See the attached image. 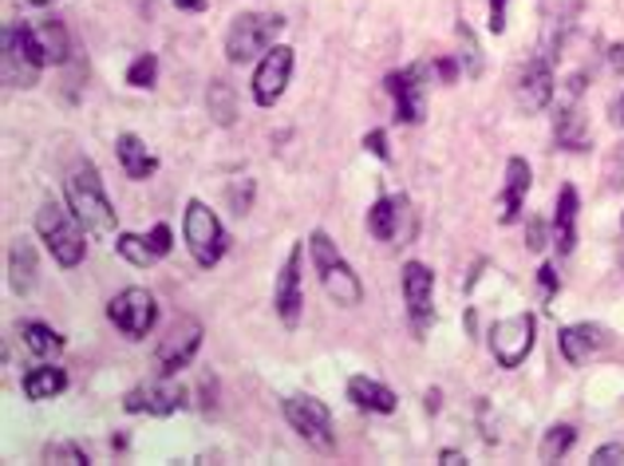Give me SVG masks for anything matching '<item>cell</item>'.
Listing matches in <instances>:
<instances>
[{
	"label": "cell",
	"instance_id": "2",
	"mask_svg": "<svg viewBox=\"0 0 624 466\" xmlns=\"http://www.w3.org/2000/svg\"><path fill=\"white\" fill-rule=\"evenodd\" d=\"M64 198L76 209V218L83 221L88 234H115V206H111V198L103 194L100 170L91 167V162L71 170L68 182H64Z\"/></svg>",
	"mask_w": 624,
	"mask_h": 466
},
{
	"label": "cell",
	"instance_id": "39",
	"mask_svg": "<svg viewBox=\"0 0 624 466\" xmlns=\"http://www.w3.org/2000/svg\"><path fill=\"white\" fill-rule=\"evenodd\" d=\"M525 246L534 249H545V229H542V221H530V234H525Z\"/></svg>",
	"mask_w": 624,
	"mask_h": 466
},
{
	"label": "cell",
	"instance_id": "29",
	"mask_svg": "<svg viewBox=\"0 0 624 466\" xmlns=\"http://www.w3.org/2000/svg\"><path fill=\"white\" fill-rule=\"evenodd\" d=\"M115 249H120L123 261H131V265H139V269H150L155 261L162 258L159 249L150 246L143 234H120V238H115Z\"/></svg>",
	"mask_w": 624,
	"mask_h": 466
},
{
	"label": "cell",
	"instance_id": "38",
	"mask_svg": "<svg viewBox=\"0 0 624 466\" xmlns=\"http://www.w3.org/2000/svg\"><path fill=\"white\" fill-rule=\"evenodd\" d=\"M506 4L510 0H490V16H486V24H490V32H506Z\"/></svg>",
	"mask_w": 624,
	"mask_h": 466
},
{
	"label": "cell",
	"instance_id": "24",
	"mask_svg": "<svg viewBox=\"0 0 624 466\" xmlns=\"http://www.w3.org/2000/svg\"><path fill=\"white\" fill-rule=\"evenodd\" d=\"M554 246H557V253H574V246H577V190L574 186H561V194H557Z\"/></svg>",
	"mask_w": 624,
	"mask_h": 466
},
{
	"label": "cell",
	"instance_id": "45",
	"mask_svg": "<svg viewBox=\"0 0 624 466\" xmlns=\"http://www.w3.org/2000/svg\"><path fill=\"white\" fill-rule=\"evenodd\" d=\"M613 68H624V48H613Z\"/></svg>",
	"mask_w": 624,
	"mask_h": 466
},
{
	"label": "cell",
	"instance_id": "25",
	"mask_svg": "<svg viewBox=\"0 0 624 466\" xmlns=\"http://www.w3.org/2000/svg\"><path fill=\"white\" fill-rule=\"evenodd\" d=\"M32 32H36V44H41L44 60L52 64V68H64V64H71V41H68V29H64L60 21H41L32 24Z\"/></svg>",
	"mask_w": 624,
	"mask_h": 466
},
{
	"label": "cell",
	"instance_id": "8",
	"mask_svg": "<svg viewBox=\"0 0 624 466\" xmlns=\"http://www.w3.org/2000/svg\"><path fill=\"white\" fill-rule=\"evenodd\" d=\"M285 419L308 446H317V451H332V446H337L332 411H328L317 396H288L285 399Z\"/></svg>",
	"mask_w": 624,
	"mask_h": 466
},
{
	"label": "cell",
	"instance_id": "14",
	"mask_svg": "<svg viewBox=\"0 0 624 466\" xmlns=\"http://www.w3.org/2000/svg\"><path fill=\"white\" fill-rule=\"evenodd\" d=\"M288 76H293V48L288 44H273V48L261 56L258 71H253V100L261 107H273V103L285 95Z\"/></svg>",
	"mask_w": 624,
	"mask_h": 466
},
{
	"label": "cell",
	"instance_id": "26",
	"mask_svg": "<svg viewBox=\"0 0 624 466\" xmlns=\"http://www.w3.org/2000/svg\"><path fill=\"white\" fill-rule=\"evenodd\" d=\"M68 387V372L64 367H52V364H41L32 367L29 376H24V396L32 404H44V399H56Z\"/></svg>",
	"mask_w": 624,
	"mask_h": 466
},
{
	"label": "cell",
	"instance_id": "37",
	"mask_svg": "<svg viewBox=\"0 0 624 466\" xmlns=\"http://www.w3.org/2000/svg\"><path fill=\"white\" fill-rule=\"evenodd\" d=\"M537 281H542V297L554 300L557 288H561V281H557V269L554 265H542V269H537Z\"/></svg>",
	"mask_w": 624,
	"mask_h": 466
},
{
	"label": "cell",
	"instance_id": "48",
	"mask_svg": "<svg viewBox=\"0 0 624 466\" xmlns=\"http://www.w3.org/2000/svg\"><path fill=\"white\" fill-rule=\"evenodd\" d=\"M147 4H150V0H147Z\"/></svg>",
	"mask_w": 624,
	"mask_h": 466
},
{
	"label": "cell",
	"instance_id": "42",
	"mask_svg": "<svg viewBox=\"0 0 624 466\" xmlns=\"http://www.w3.org/2000/svg\"><path fill=\"white\" fill-rule=\"evenodd\" d=\"M174 9H182V12H206V0H174Z\"/></svg>",
	"mask_w": 624,
	"mask_h": 466
},
{
	"label": "cell",
	"instance_id": "19",
	"mask_svg": "<svg viewBox=\"0 0 624 466\" xmlns=\"http://www.w3.org/2000/svg\"><path fill=\"white\" fill-rule=\"evenodd\" d=\"M9 285L16 297H32L36 285H41V258H36V246L32 238H12L9 246Z\"/></svg>",
	"mask_w": 624,
	"mask_h": 466
},
{
	"label": "cell",
	"instance_id": "20",
	"mask_svg": "<svg viewBox=\"0 0 624 466\" xmlns=\"http://www.w3.org/2000/svg\"><path fill=\"white\" fill-rule=\"evenodd\" d=\"M557 344H561V356L569 360V364H585L589 356H597L604 344H609V328L604 325H569L561 328V337H557Z\"/></svg>",
	"mask_w": 624,
	"mask_h": 466
},
{
	"label": "cell",
	"instance_id": "5",
	"mask_svg": "<svg viewBox=\"0 0 624 466\" xmlns=\"http://www.w3.org/2000/svg\"><path fill=\"white\" fill-rule=\"evenodd\" d=\"M182 238H186L190 258L198 261L202 269H214L222 258H226V249H229L226 226H222L218 214L198 198L186 202V214H182Z\"/></svg>",
	"mask_w": 624,
	"mask_h": 466
},
{
	"label": "cell",
	"instance_id": "22",
	"mask_svg": "<svg viewBox=\"0 0 624 466\" xmlns=\"http://www.w3.org/2000/svg\"><path fill=\"white\" fill-rule=\"evenodd\" d=\"M348 399L360 407V411H376V416H392L396 411V391L387 384H379V379L372 376H352L348 379Z\"/></svg>",
	"mask_w": 624,
	"mask_h": 466
},
{
	"label": "cell",
	"instance_id": "41",
	"mask_svg": "<svg viewBox=\"0 0 624 466\" xmlns=\"http://www.w3.org/2000/svg\"><path fill=\"white\" fill-rule=\"evenodd\" d=\"M439 463H443V466H463L466 455H463V451H443V455H439Z\"/></svg>",
	"mask_w": 624,
	"mask_h": 466
},
{
	"label": "cell",
	"instance_id": "9",
	"mask_svg": "<svg viewBox=\"0 0 624 466\" xmlns=\"http://www.w3.org/2000/svg\"><path fill=\"white\" fill-rule=\"evenodd\" d=\"M107 317L127 340H143L150 328H155V320H159V305H155V297H150L147 288L131 285V288H123V293L111 297Z\"/></svg>",
	"mask_w": 624,
	"mask_h": 466
},
{
	"label": "cell",
	"instance_id": "13",
	"mask_svg": "<svg viewBox=\"0 0 624 466\" xmlns=\"http://www.w3.org/2000/svg\"><path fill=\"white\" fill-rule=\"evenodd\" d=\"M300 261H305V246H293L288 249L285 265L277 273V285H273V308H277V317L285 328H297L300 325V308H305V288H300Z\"/></svg>",
	"mask_w": 624,
	"mask_h": 466
},
{
	"label": "cell",
	"instance_id": "36",
	"mask_svg": "<svg viewBox=\"0 0 624 466\" xmlns=\"http://www.w3.org/2000/svg\"><path fill=\"white\" fill-rule=\"evenodd\" d=\"M147 241H150V246H155V249H159L162 258H167L170 249H174V234H170V226H167V221H159V226L150 229V234H147Z\"/></svg>",
	"mask_w": 624,
	"mask_h": 466
},
{
	"label": "cell",
	"instance_id": "12",
	"mask_svg": "<svg viewBox=\"0 0 624 466\" xmlns=\"http://www.w3.org/2000/svg\"><path fill=\"white\" fill-rule=\"evenodd\" d=\"M186 404V391L174 384V376H159V379H147V384L131 387L127 396H123V407H127L131 416H174L179 407Z\"/></svg>",
	"mask_w": 624,
	"mask_h": 466
},
{
	"label": "cell",
	"instance_id": "33",
	"mask_svg": "<svg viewBox=\"0 0 624 466\" xmlns=\"http://www.w3.org/2000/svg\"><path fill=\"white\" fill-rule=\"evenodd\" d=\"M44 458H48V463H71V466L91 463L88 451H83V446H76V443H48V446H44Z\"/></svg>",
	"mask_w": 624,
	"mask_h": 466
},
{
	"label": "cell",
	"instance_id": "10",
	"mask_svg": "<svg viewBox=\"0 0 624 466\" xmlns=\"http://www.w3.org/2000/svg\"><path fill=\"white\" fill-rule=\"evenodd\" d=\"M534 337H537V320L530 312H518V317H506L490 328V352H495V360L502 367H518L534 352Z\"/></svg>",
	"mask_w": 624,
	"mask_h": 466
},
{
	"label": "cell",
	"instance_id": "17",
	"mask_svg": "<svg viewBox=\"0 0 624 466\" xmlns=\"http://www.w3.org/2000/svg\"><path fill=\"white\" fill-rule=\"evenodd\" d=\"M585 76H574L565 83V95L557 100V120H554V143L561 150H585L589 147V135H585V120L577 111V100H581Z\"/></svg>",
	"mask_w": 624,
	"mask_h": 466
},
{
	"label": "cell",
	"instance_id": "28",
	"mask_svg": "<svg viewBox=\"0 0 624 466\" xmlns=\"http://www.w3.org/2000/svg\"><path fill=\"white\" fill-rule=\"evenodd\" d=\"M574 443H577V431L569 423H557V427H549L545 431V439H542V446H537V458L542 463H561L569 451H574Z\"/></svg>",
	"mask_w": 624,
	"mask_h": 466
},
{
	"label": "cell",
	"instance_id": "21",
	"mask_svg": "<svg viewBox=\"0 0 624 466\" xmlns=\"http://www.w3.org/2000/svg\"><path fill=\"white\" fill-rule=\"evenodd\" d=\"M525 190H530V167H525V159H510V162H506V190L498 194V202H495L498 221H502V226L518 221V214H522V202H525Z\"/></svg>",
	"mask_w": 624,
	"mask_h": 466
},
{
	"label": "cell",
	"instance_id": "18",
	"mask_svg": "<svg viewBox=\"0 0 624 466\" xmlns=\"http://www.w3.org/2000/svg\"><path fill=\"white\" fill-rule=\"evenodd\" d=\"M431 293H435V273H431L423 261H407L404 265V297H407V312H411V320H416L419 332L435 320Z\"/></svg>",
	"mask_w": 624,
	"mask_h": 466
},
{
	"label": "cell",
	"instance_id": "44",
	"mask_svg": "<svg viewBox=\"0 0 624 466\" xmlns=\"http://www.w3.org/2000/svg\"><path fill=\"white\" fill-rule=\"evenodd\" d=\"M427 411H439V391H427Z\"/></svg>",
	"mask_w": 624,
	"mask_h": 466
},
{
	"label": "cell",
	"instance_id": "16",
	"mask_svg": "<svg viewBox=\"0 0 624 466\" xmlns=\"http://www.w3.org/2000/svg\"><path fill=\"white\" fill-rule=\"evenodd\" d=\"M554 95H557L554 60L537 52L534 60H530V64L522 68V76H518V103H522V107L530 111V115H537V111H545L549 103H554Z\"/></svg>",
	"mask_w": 624,
	"mask_h": 466
},
{
	"label": "cell",
	"instance_id": "47",
	"mask_svg": "<svg viewBox=\"0 0 624 466\" xmlns=\"http://www.w3.org/2000/svg\"><path fill=\"white\" fill-rule=\"evenodd\" d=\"M621 226H624V218H621Z\"/></svg>",
	"mask_w": 624,
	"mask_h": 466
},
{
	"label": "cell",
	"instance_id": "32",
	"mask_svg": "<svg viewBox=\"0 0 624 466\" xmlns=\"http://www.w3.org/2000/svg\"><path fill=\"white\" fill-rule=\"evenodd\" d=\"M155 80H159V60H155L150 52H147V56H139V60L127 68V83H131V88H139V91L143 88H155Z\"/></svg>",
	"mask_w": 624,
	"mask_h": 466
},
{
	"label": "cell",
	"instance_id": "46",
	"mask_svg": "<svg viewBox=\"0 0 624 466\" xmlns=\"http://www.w3.org/2000/svg\"><path fill=\"white\" fill-rule=\"evenodd\" d=\"M29 4H36V9H44V4H52V0H29Z\"/></svg>",
	"mask_w": 624,
	"mask_h": 466
},
{
	"label": "cell",
	"instance_id": "6",
	"mask_svg": "<svg viewBox=\"0 0 624 466\" xmlns=\"http://www.w3.org/2000/svg\"><path fill=\"white\" fill-rule=\"evenodd\" d=\"M281 32H285V21L273 16V12H241V16H234V24L226 32V60L238 64V68L258 60V56H265L273 48Z\"/></svg>",
	"mask_w": 624,
	"mask_h": 466
},
{
	"label": "cell",
	"instance_id": "34",
	"mask_svg": "<svg viewBox=\"0 0 624 466\" xmlns=\"http://www.w3.org/2000/svg\"><path fill=\"white\" fill-rule=\"evenodd\" d=\"M589 463H593V466H616V463H624V446H621V443H604V446H597Z\"/></svg>",
	"mask_w": 624,
	"mask_h": 466
},
{
	"label": "cell",
	"instance_id": "35",
	"mask_svg": "<svg viewBox=\"0 0 624 466\" xmlns=\"http://www.w3.org/2000/svg\"><path fill=\"white\" fill-rule=\"evenodd\" d=\"M364 147L372 150V155H376L379 162H392V150H387V130H367L364 135Z\"/></svg>",
	"mask_w": 624,
	"mask_h": 466
},
{
	"label": "cell",
	"instance_id": "30",
	"mask_svg": "<svg viewBox=\"0 0 624 466\" xmlns=\"http://www.w3.org/2000/svg\"><path fill=\"white\" fill-rule=\"evenodd\" d=\"M206 103H209V115L229 127V123L238 120V103H234V88L226 80H209V91H206Z\"/></svg>",
	"mask_w": 624,
	"mask_h": 466
},
{
	"label": "cell",
	"instance_id": "27",
	"mask_svg": "<svg viewBox=\"0 0 624 466\" xmlns=\"http://www.w3.org/2000/svg\"><path fill=\"white\" fill-rule=\"evenodd\" d=\"M21 344L29 348L32 356L48 360L64 348V337L52 325H44V320H24V325H21Z\"/></svg>",
	"mask_w": 624,
	"mask_h": 466
},
{
	"label": "cell",
	"instance_id": "11",
	"mask_svg": "<svg viewBox=\"0 0 624 466\" xmlns=\"http://www.w3.org/2000/svg\"><path fill=\"white\" fill-rule=\"evenodd\" d=\"M202 348V320L182 317L167 328V337L159 340V352H155V367L159 376H179L182 367H190L194 352Z\"/></svg>",
	"mask_w": 624,
	"mask_h": 466
},
{
	"label": "cell",
	"instance_id": "3",
	"mask_svg": "<svg viewBox=\"0 0 624 466\" xmlns=\"http://www.w3.org/2000/svg\"><path fill=\"white\" fill-rule=\"evenodd\" d=\"M308 253H313V265H317L320 273V285H325V293L337 300V305L356 308L360 300H364V285H360L356 269L340 258L337 241L328 238L325 229H313V234H308Z\"/></svg>",
	"mask_w": 624,
	"mask_h": 466
},
{
	"label": "cell",
	"instance_id": "23",
	"mask_svg": "<svg viewBox=\"0 0 624 466\" xmlns=\"http://www.w3.org/2000/svg\"><path fill=\"white\" fill-rule=\"evenodd\" d=\"M115 150H120V162H123V174H127L131 182H147L155 170H159V159L147 150V143L139 139V135H120V143H115Z\"/></svg>",
	"mask_w": 624,
	"mask_h": 466
},
{
	"label": "cell",
	"instance_id": "1",
	"mask_svg": "<svg viewBox=\"0 0 624 466\" xmlns=\"http://www.w3.org/2000/svg\"><path fill=\"white\" fill-rule=\"evenodd\" d=\"M36 234L48 246L52 261L60 269H76L83 258H88V241H83V221L76 218V209L60 206L56 198H44L41 209H36Z\"/></svg>",
	"mask_w": 624,
	"mask_h": 466
},
{
	"label": "cell",
	"instance_id": "7",
	"mask_svg": "<svg viewBox=\"0 0 624 466\" xmlns=\"http://www.w3.org/2000/svg\"><path fill=\"white\" fill-rule=\"evenodd\" d=\"M367 234L387 241V246L416 241L419 218H416V209H411V198H407V194H384V198H376V206L367 209Z\"/></svg>",
	"mask_w": 624,
	"mask_h": 466
},
{
	"label": "cell",
	"instance_id": "15",
	"mask_svg": "<svg viewBox=\"0 0 624 466\" xmlns=\"http://www.w3.org/2000/svg\"><path fill=\"white\" fill-rule=\"evenodd\" d=\"M423 76L427 68L423 64H411V68H399L387 76V95L396 103V120L407 123V127H416L423 123Z\"/></svg>",
	"mask_w": 624,
	"mask_h": 466
},
{
	"label": "cell",
	"instance_id": "31",
	"mask_svg": "<svg viewBox=\"0 0 624 466\" xmlns=\"http://www.w3.org/2000/svg\"><path fill=\"white\" fill-rule=\"evenodd\" d=\"M458 41H463V76L466 80H483V71H486V60H483V52H478V41H475V32H470V24L458 21Z\"/></svg>",
	"mask_w": 624,
	"mask_h": 466
},
{
	"label": "cell",
	"instance_id": "40",
	"mask_svg": "<svg viewBox=\"0 0 624 466\" xmlns=\"http://www.w3.org/2000/svg\"><path fill=\"white\" fill-rule=\"evenodd\" d=\"M435 71L443 76V83H455V80H458V71H463V68H458L455 60H435Z\"/></svg>",
	"mask_w": 624,
	"mask_h": 466
},
{
	"label": "cell",
	"instance_id": "4",
	"mask_svg": "<svg viewBox=\"0 0 624 466\" xmlns=\"http://www.w3.org/2000/svg\"><path fill=\"white\" fill-rule=\"evenodd\" d=\"M0 64H4V83H9V88H36V83H41V71L48 68V60H44L41 44H36L32 24L24 21L4 24Z\"/></svg>",
	"mask_w": 624,
	"mask_h": 466
},
{
	"label": "cell",
	"instance_id": "43",
	"mask_svg": "<svg viewBox=\"0 0 624 466\" xmlns=\"http://www.w3.org/2000/svg\"><path fill=\"white\" fill-rule=\"evenodd\" d=\"M613 123H616V127H624V95L616 100V107H613Z\"/></svg>",
	"mask_w": 624,
	"mask_h": 466
}]
</instances>
